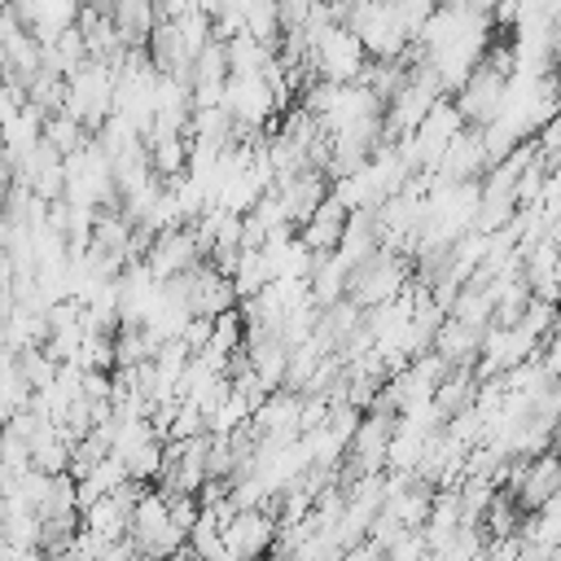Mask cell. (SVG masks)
<instances>
[{
    "label": "cell",
    "instance_id": "obj_1",
    "mask_svg": "<svg viewBox=\"0 0 561 561\" xmlns=\"http://www.w3.org/2000/svg\"><path fill=\"white\" fill-rule=\"evenodd\" d=\"M66 167V193L61 202L70 206H88V210H118V188H114V171L110 158L101 153V145L88 136L70 158H61Z\"/></svg>",
    "mask_w": 561,
    "mask_h": 561
},
{
    "label": "cell",
    "instance_id": "obj_2",
    "mask_svg": "<svg viewBox=\"0 0 561 561\" xmlns=\"http://www.w3.org/2000/svg\"><path fill=\"white\" fill-rule=\"evenodd\" d=\"M342 26H351L355 39L364 44V53L377 61H399V53L408 48V35L399 26L394 4H355V9H346Z\"/></svg>",
    "mask_w": 561,
    "mask_h": 561
},
{
    "label": "cell",
    "instance_id": "obj_3",
    "mask_svg": "<svg viewBox=\"0 0 561 561\" xmlns=\"http://www.w3.org/2000/svg\"><path fill=\"white\" fill-rule=\"evenodd\" d=\"M276 539V522L267 508H245L224 526V552L232 561H259Z\"/></svg>",
    "mask_w": 561,
    "mask_h": 561
},
{
    "label": "cell",
    "instance_id": "obj_4",
    "mask_svg": "<svg viewBox=\"0 0 561 561\" xmlns=\"http://www.w3.org/2000/svg\"><path fill=\"white\" fill-rule=\"evenodd\" d=\"M346 219H351V210L329 193L320 206H316V215L298 228V241L311 250V254H333L337 245H342V232H346Z\"/></svg>",
    "mask_w": 561,
    "mask_h": 561
},
{
    "label": "cell",
    "instance_id": "obj_5",
    "mask_svg": "<svg viewBox=\"0 0 561 561\" xmlns=\"http://www.w3.org/2000/svg\"><path fill=\"white\" fill-rule=\"evenodd\" d=\"M83 140H88V131H83L75 118H66V114H48V118H44V145H48L57 158H70Z\"/></svg>",
    "mask_w": 561,
    "mask_h": 561
},
{
    "label": "cell",
    "instance_id": "obj_6",
    "mask_svg": "<svg viewBox=\"0 0 561 561\" xmlns=\"http://www.w3.org/2000/svg\"><path fill=\"white\" fill-rule=\"evenodd\" d=\"M48 517H79L75 478H70V473H57V478L48 482V495H44V504H39V522H48Z\"/></svg>",
    "mask_w": 561,
    "mask_h": 561
},
{
    "label": "cell",
    "instance_id": "obj_7",
    "mask_svg": "<svg viewBox=\"0 0 561 561\" xmlns=\"http://www.w3.org/2000/svg\"><path fill=\"white\" fill-rule=\"evenodd\" d=\"M0 561H48L39 548H13V543H0Z\"/></svg>",
    "mask_w": 561,
    "mask_h": 561
}]
</instances>
